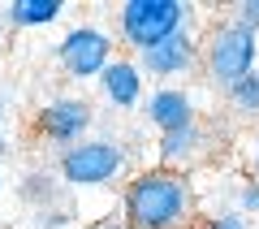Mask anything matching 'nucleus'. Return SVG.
Instances as JSON below:
<instances>
[{
    "label": "nucleus",
    "instance_id": "f8f14e48",
    "mask_svg": "<svg viewBox=\"0 0 259 229\" xmlns=\"http://www.w3.org/2000/svg\"><path fill=\"white\" fill-rule=\"evenodd\" d=\"M18 195H22V203H26L30 212L65 208V186L56 182L48 169H35V173H26V177H22V186H18Z\"/></svg>",
    "mask_w": 259,
    "mask_h": 229
},
{
    "label": "nucleus",
    "instance_id": "aec40b11",
    "mask_svg": "<svg viewBox=\"0 0 259 229\" xmlns=\"http://www.w3.org/2000/svg\"><path fill=\"white\" fill-rule=\"evenodd\" d=\"M250 177L259 182V134H255V151H250Z\"/></svg>",
    "mask_w": 259,
    "mask_h": 229
},
{
    "label": "nucleus",
    "instance_id": "4be33fe9",
    "mask_svg": "<svg viewBox=\"0 0 259 229\" xmlns=\"http://www.w3.org/2000/svg\"><path fill=\"white\" fill-rule=\"evenodd\" d=\"M190 229H212V225H207V220H203V225H190Z\"/></svg>",
    "mask_w": 259,
    "mask_h": 229
},
{
    "label": "nucleus",
    "instance_id": "423d86ee",
    "mask_svg": "<svg viewBox=\"0 0 259 229\" xmlns=\"http://www.w3.org/2000/svg\"><path fill=\"white\" fill-rule=\"evenodd\" d=\"M56 61H61V69L69 73V78H100L104 65L112 61V39L108 30L100 26H74L65 30L61 44H56Z\"/></svg>",
    "mask_w": 259,
    "mask_h": 229
},
{
    "label": "nucleus",
    "instance_id": "6ab92c4d",
    "mask_svg": "<svg viewBox=\"0 0 259 229\" xmlns=\"http://www.w3.org/2000/svg\"><path fill=\"white\" fill-rule=\"evenodd\" d=\"M9 108H13V95L0 91V134H5V121H9Z\"/></svg>",
    "mask_w": 259,
    "mask_h": 229
},
{
    "label": "nucleus",
    "instance_id": "5701e85b",
    "mask_svg": "<svg viewBox=\"0 0 259 229\" xmlns=\"http://www.w3.org/2000/svg\"><path fill=\"white\" fill-rule=\"evenodd\" d=\"M250 229H259V220H255V225H250Z\"/></svg>",
    "mask_w": 259,
    "mask_h": 229
},
{
    "label": "nucleus",
    "instance_id": "f03ea898",
    "mask_svg": "<svg viewBox=\"0 0 259 229\" xmlns=\"http://www.w3.org/2000/svg\"><path fill=\"white\" fill-rule=\"evenodd\" d=\"M199 65H203L207 83H212L216 91H229L233 83H242V78L259 65V35L246 30L242 22L225 18L221 26H212L207 39L199 44Z\"/></svg>",
    "mask_w": 259,
    "mask_h": 229
},
{
    "label": "nucleus",
    "instance_id": "9d476101",
    "mask_svg": "<svg viewBox=\"0 0 259 229\" xmlns=\"http://www.w3.org/2000/svg\"><path fill=\"white\" fill-rule=\"evenodd\" d=\"M143 117L164 134V130H177V126H186V121H194V100H190V91L177 87V83L173 87H156V91L147 95Z\"/></svg>",
    "mask_w": 259,
    "mask_h": 229
},
{
    "label": "nucleus",
    "instance_id": "ddd939ff",
    "mask_svg": "<svg viewBox=\"0 0 259 229\" xmlns=\"http://www.w3.org/2000/svg\"><path fill=\"white\" fill-rule=\"evenodd\" d=\"M225 100L233 104V112L246 121H259V65L242 78V83H233L229 91H225Z\"/></svg>",
    "mask_w": 259,
    "mask_h": 229
},
{
    "label": "nucleus",
    "instance_id": "1a4fd4ad",
    "mask_svg": "<svg viewBox=\"0 0 259 229\" xmlns=\"http://www.w3.org/2000/svg\"><path fill=\"white\" fill-rule=\"evenodd\" d=\"M95 83H100V95L112 108H139L143 104V69L134 56H112Z\"/></svg>",
    "mask_w": 259,
    "mask_h": 229
},
{
    "label": "nucleus",
    "instance_id": "7ed1b4c3",
    "mask_svg": "<svg viewBox=\"0 0 259 229\" xmlns=\"http://www.w3.org/2000/svg\"><path fill=\"white\" fill-rule=\"evenodd\" d=\"M130 169V151L117 138H82V143L65 147L61 160H56V173H61L65 190H100V186L117 182Z\"/></svg>",
    "mask_w": 259,
    "mask_h": 229
},
{
    "label": "nucleus",
    "instance_id": "393cba45",
    "mask_svg": "<svg viewBox=\"0 0 259 229\" xmlns=\"http://www.w3.org/2000/svg\"><path fill=\"white\" fill-rule=\"evenodd\" d=\"M0 48H5V39H0Z\"/></svg>",
    "mask_w": 259,
    "mask_h": 229
},
{
    "label": "nucleus",
    "instance_id": "6e6552de",
    "mask_svg": "<svg viewBox=\"0 0 259 229\" xmlns=\"http://www.w3.org/2000/svg\"><path fill=\"white\" fill-rule=\"evenodd\" d=\"M156 151H160V169L190 173V165H199V160L207 156V130H203V121L194 117V121H186V126H177V130H164L160 143H156Z\"/></svg>",
    "mask_w": 259,
    "mask_h": 229
},
{
    "label": "nucleus",
    "instance_id": "f257e3e1",
    "mask_svg": "<svg viewBox=\"0 0 259 229\" xmlns=\"http://www.w3.org/2000/svg\"><path fill=\"white\" fill-rule=\"evenodd\" d=\"M199 216V195L190 173L143 169L121 190V220L130 229H190Z\"/></svg>",
    "mask_w": 259,
    "mask_h": 229
},
{
    "label": "nucleus",
    "instance_id": "4468645a",
    "mask_svg": "<svg viewBox=\"0 0 259 229\" xmlns=\"http://www.w3.org/2000/svg\"><path fill=\"white\" fill-rule=\"evenodd\" d=\"M233 208H238L246 220H250V216H259V182H255V177H246V182L233 190Z\"/></svg>",
    "mask_w": 259,
    "mask_h": 229
},
{
    "label": "nucleus",
    "instance_id": "412c9836",
    "mask_svg": "<svg viewBox=\"0 0 259 229\" xmlns=\"http://www.w3.org/2000/svg\"><path fill=\"white\" fill-rule=\"evenodd\" d=\"M9 156V134H0V160Z\"/></svg>",
    "mask_w": 259,
    "mask_h": 229
},
{
    "label": "nucleus",
    "instance_id": "2eb2a0df",
    "mask_svg": "<svg viewBox=\"0 0 259 229\" xmlns=\"http://www.w3.org/2000/svg\"><path fill=\"white\" fill-rule=\"evenodd\" d=\"M35 229H69L74 225V212L69 208H48V212H35Z\"/></svg>",
    "mask_w": 259,
    "mask_h": 229
},
{
    "label": "nucleus",
    "instance_id": "0eeeda50",
    "mask_svg": "<svg viewBox=\"0 0 259 229\" xmlns=\"http://www.w3.org/2000/svg\"><path fill=\"white\" fill-rule=\"evenodd\" d=\"M134 61L147 78H160V87H173V78H186V73L199 69V39L190 30H177V35L160 39L156 48L139 52Z\"/></svg>",
    "mask_w": 259,
    "mask_h": 229
},
{
    "label": "nucleus",
    "instance_id": "b1692460",
    "mask_svg": "<svg viewBox=\"0 0 259 229\" xmlns=\"http://www.w3.org/2000/svg\"><path fill=\"white\" fill-rule=\"evenodd\" d=\"M0 186H5V177H0Z\"/></svg>",
    "mask_w": 259,
    "mask_h": 229
},
{
    "label": "nucleus",
    "instance_id": "dca6fc26",
    "mask_svg": "<svg viewBox=\"0 0 259 229\" xmlns=\"http://www.w3.org/2000/svg\"><path fill=\"white\" fill-rule=\"evenodd\" d=\"M207 225H212V229H250V220L242 216L238 208H221V212L207 216Z\"/></svg>",
    "mask_w": 259,
    "mask_h": 229
},
{
    "label": "nucleus",
    "instance_id": "9b49d317",
    "mask_svg": "<svg viewBox=\"0 0 259 229\" xmlns=\"http://www.w3.org/2000/svg\"><path fill=\"white\" fill-rule=\"evenodd\" d=\"M65 9H69L65 0H9V5H5V22H9L13 30H35V26L61 22Z\"/></svg>",
    "mask_w": 259,
    "mask_h": 229
},
{
    "label": "nucleus",
    "instance_id": "f3484780",
    "mask_svg": "<svg viewBox=\"0 0 259 229\" xmlns=\"http://www.w3.org/2000/svg\"><path fill=\"white\" fill-rule=\"evenodd\" d=\"M233 22H242L246 30L259 35V0H242V5H233Z\"/></svg>",
    "mask_w": 259,
    "mask_h": 229
},
{
    "label": "nucleus",
    "instance_id": "a211bd4d",
    "mask_svg": "<svg viewBox=\"0 0 259 229\" xmlns=\"http://www.w3.org/2000/svg\"><path fill=\"white\" fill-rule=\"evenodd\" d=\"M82 229H130V225H125L121 216H95L91 225H82Z\"/></svg>",
    "mask_w": 259,
    "mask_h": 229
},
{
    "label": "nucleus",
    "instance_id": "39448f33",
    "mask_svg": "<svg viewBox=\"0 0 259 229\" xmlns=\"http://www.w3.org/2000/svg\"><path fill=\"white\" fill-rule=\"evenodd\" d=\"M91 126H95V108L82 95H56V100H48L44 108H39V117H35V130L48 143H56L61 151L74 147V143H82V138H91Z\"/></svg>",
    "mask_w": 259,
    "mask_h": 229
},
{
    "label": "nucleus",
    "instance_id": "20e7f679",
    "mask_svg": "<svg viewBox=\"0 0 259 229\" xmlns=\"http://www.w3.org/2000/svg\"><path fill=\"white\" fill-rule=\"evenodd\" d=\"M190 22H194V5H182V0H125L117 9V30L134 48V56L177 30H190Z\"/></svg>",
    "mask_w": 259,
    "mask_h": 229
}]
</instances>
